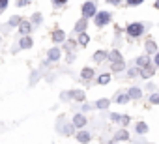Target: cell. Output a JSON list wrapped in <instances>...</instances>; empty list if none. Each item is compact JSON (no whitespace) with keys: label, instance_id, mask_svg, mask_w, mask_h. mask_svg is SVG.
<instances>
[{"label":"cell","instance_id":"cell-1","mask_svg":"<svg viewBox=\"0 0 159 144\" xmlns=\"http://www.w3.org/2000/svg\"><path fill=\"white\" fill-rule=\"evenodd\" d=\"M125 32H127V36H131V38H139V36H142V32H144V25H142V23H131V25L125 28Z\"/></svg>","mask_w":159,"mask_h":144},{"label":"cell","instance_id":"cell-2","mask_svg":"<svg viewBox=\"0 0 159 144\" xmlns=\"http://www.w3.org/2000/svg\"><path fill=\"white\" fill-rule=\"evenodd\" d=\"M94 21H96V26H105L111 21V13L109 11H98L94 15Z\"/></svg>","mask_w":159,"mask_h":144},{"label":"cell","instance_id":"cell-3","mask_svg":"<svg viewBox=\"0 0 159 144\" xmlns=\"http://www.w3.org/2000/svg\"><path fill=\"white\" fill-rule=\"evenodd\" d=\"M109 58H111V62H114V64H112V71H120V69H124V60H122V56H120L118 51H112Z\"/></svg>","mask_w":159,"mask_h":144},{"label":"cell","instance_id":"cell-4","mask_svg":"<svg viewBox=\"0 0 159 144\" xmlns=\"http://www.w3.org/2000/svg\"><path fill=\"white\" fill-rule=\"evenodd\" d=\"M96 13H98V10H96V4H94V2H84V4H83V17L90 19V17H94Z\"/></svg>","mask_w":159,"mask_h":144},{"label":"cell","instance_id":"cell-5","mask_svg":"<svg viewBox=\"0 0 159 144\" xmlns=\"http://www.w3.org/2000/svg\"><path fill=\"white\" fill-rule=\"evenodd\" d=\"M111 120H112V122H120V124H124V125L129 124V116H122V114H116V112L111 114Z\"/></svg>","mask_w":159,"mask_h":144},{"label":"cell","instance_id":"cell-6","mask_svg":"<svg viewBox=\"0 0 159 144\" xmlns=\"http://www.w3.org/2000/svg\"><path fill=\"white\" fill-rule=\"evenodd\" d=\"M73 124H75V127H84V125H86V118H84L83 114H77V116L73 118Z\"/></svg>","mask_w":159,"mask_h":144},{"label":"cell","instance_id":"cell-7","mask_svg":"<svg viewBox=\"0 0 159 144\" xmlns=\"http://www.w3.org/2000/svg\"><path fill=\"white\" fill-rule=\"evenodd\" d=\"M19 30H21V34H23V36H26V34L32 30V26H30V23H26V21H21V23H19Z\"/></svg>","mask_w":159,"mask_h":144},{"label":"cell","instance_id":"cell-8","mask_svg":"<svg viewBox=\"0 0 159 144\" xmlns=\"http://www.w3.org/2000/svg\"><path fill=\"white\" fill-rule=\"evenodd\" d=\"M64 39H66V34H64L62 30H54V32H52V41L60 43V41H64Z\"/></svg>","mask_w":159,"mask_h":144},{"label":"cell","instance_id":"cell-9","mask_svg":"<svg viewBox=\"0 0 159 144\" xmlns=\"http://www.w3.org/2000/svg\"><path fill=\"white\" fill-rule=\"evenodd\" d=\"M84 28H86V17H83L81 21H77V25H75V32H84Z\"/></svg>","mask_w":159,"mask_h":144},{"label":"cell","instance_id":"cell-10","mask_svg":"<svg viewBox=\"0 0 159 144\" xmlns=\"http://www.w3.org/2000/svg\"><path fill=\"white\" fill-rule=\"evenodd\" d=\"M81 77H83L84 81H88V79H92V77H94V71H92L90 67H84V69H83V73H81Z\"/></svg>","mask_w":159,"mask_h":144},{"label":"cell","instance_id":"cell-11","mask_svg":"<svg viewBox=\"0 0 159 144\" xmlns=\"http://www.w3.org/2000/svg\"><path fill=\"white\" fill-rule=\"evenodd\" d=\"M19 45H21V49H30V47H32V39H30L28 36H25V38L21 39Z\"/></svg>","mask_w":159,"mask_h":144},{"label":"cell","instance_id":"cell-12","mask_svg":"<svg viewBox=\"0 0 159 144\" xmlns=\"http://www.w3.org/2000/svg\"><path fill=\"white\" fill-rule=\"evenodd\" d=\"M58 58H60V51H58V49H51V51H49V60H51V62H56Z\"/></svg>","mask_w":159,"mask_h":144},{"label":"cell","instance_id":"cell-13","mask_svg":"<svg viewBox=\"0 0 159 144\" xmlns=\"http://www.w3.org/2000/svg\"><path fill=\"white\" fill-rule=\"evenodd\" d=\"M105 56H107V52L105 51H96V54H94V62H103L105 60Z\"/></svg>","mask_w":159,"mask_h":144},{"label":"cell","instance_id":"cell-14","mask_svg":"<svg viewBox=\"0 0 159 144\" xmlns=\"http://www.w3.org/2000/svg\"><path fill=\"white\" fill-rule=\"evenodd\" d=\"M127 94H129V97H133V99H139V97L142 96V90H139V88H131Z\"/></svg>","mask_w":159,"mask_h":144},{"label":"cell","instance_id":"cell-15","mask_svg":"<svg viewBox=\"0 0 159 144\" xmlns=\"http://www.w3.org/2000/svg\"><path fill=\"white\" fill-rule=\"evenodd\" d=\"M137 64L142 65V67H148V65H150V60H148V56H139V58H137Z\"/></svg>","mask_w":159,"mask_h":144},{"label":"cell","instance_id":"cell-16","mask_svg":"<svg viewBox=\"0 0 159 144\" xmlns=\"http://www.w3.org/2000/svg\"><path fill=\"white\" fill-rule=\"evenodd\" d=\"M153 75V71H152V67L148 65V67H144L142 71H140V77H144V79H148V77H152Z\"/></svg>","mask_w":159,"mask_h":144},{"label":"cell","instance_id":"cell-17","mask_svg":"<svg viewBox=\"0 0 159 144\" xmlns=\"http://www.w3.org/2000/svg\"><path fill=\"white\" fill-rule=\"evenodd\" d=\"M129 99H131V97H129V94H120V96L116 97V103H122V105H124V103H127Z\"/></svg>","mask_w":159,"mask_h":144},{"label":"cell","instance_id":"cell-18","mask_svg":"<svg viewBox=\"0 0 159 144\" xmlns=\"http://www.w3.org/2000/svg\"><path fill=\"white\" fill-rule=\"evenodd\" d=\"M88 41H90L88 36H86L84 32H81V36H79V45H83V47H84V45H88Z\"/></svg>","mask_w":159,"mask_h":144},{"label":"cell","instance_id":"cell-19","mask_svg":"<svg viewBox=\"0 0 159 144\" xmlns=\"http://www.w3.org/2000/svg\"><path fill=\"white\" fill-rule=\"evenodd\" d=\"M146 131H148V125H146V124H142V122H139V124H137V133H140V135H142V133H146Z\"/></svg>","mask_w":159,"mask_h":144},{"label":"cell","instance_id":"cell-20","mask_svg":"<svg viewBox=\"0 0 159 144\" xmlns=\"http://www.w3.org/2000/svg\"><path fill=\"white\" fill-rule=\"evenodd\" d=\"M77 140H81V142H88V140H90V135H88V133H79V135H77Z\"/></svg>","mask_w":159,"mask_h":144},{"label":"cell","instance_id":"cell-21","mask_svg":"<svg viewBox=\"0 0 159 144\" xmlns=\"http://www.w3.org/2000/svg\"><path fill=\"white\" fill-rule=\"evenodd\" d=\"M109 81H111V75H109V73H105V75H101V77L98 79V83H99V84H107Z\"/></svg>","mask_w":159,"mask_h":144},{"label":"cell","instance_id":"cell-22","mask_svg":"<svg viewBox=\"0 0 159 144\" xmlns=\"http://www.w3.org/2000/svg\"><path fill=\"white\" fill-rule=\"evenodd\" d=\"M96 107H98V109H107V107H109V99H99V101L96 103Z\"/></svg>","mask_w":159,"mask_h":144},{"label":"cell","instance_id":"cell-23","mask_svg":"<svg viewBox=\"0 0 159 144\" xmlns=\"http://www.w3.org/2000/svg\"><path fill=\"white\" fill-rule=\"evenodd\" d=\"M73 127H75V124H73V125H71V124H67V125H64V129H62V133H64V135H69V133L73 131Z\"/></svg>","mask_w":159,"mask_h":144},{"label":"cell","instance_id":"cell-24","mask_svg":"<svg viewBox=\"0 0 159 144\" xmlns=\"http://www.w3.org/2000/svg\"><path fill=\"white\" fill-rule=\"evenodd\" d=\"M127 2V6H139V4H142L144 0H125Z\"/></svg>","mask_w":159,"mask_h":144},{"label":"cell","instance_id":"cell-25","mask_svg":"<svg viewBox=\"0 0 159 144\" xmlns=\"http://www.w3.org/2000/svg\"><path fill=\"white\" fill-rule=\"evenodd\" d=\"M124 138H127V133H125V131H122V133H118V135L114 137V140H124Z\"/></svg>","mask_w":159,"mask_h":144},{"label":"cell","instance_id":"cell-26","mask_svg":"<svg viewBox=\"0 0 159 144\" xmlns=\"http://www.w3.org/2000/svg\"><path fill=\"white\" fill-rule=\"evenodd\" d=\"M8 4H10V0H0V11H4L8 8Z\"/></svg>","mask_w":159,"mask_h":144},{"label":"cell","instance_id":"cell-27","mask_svg":"<svg viewBox=\"0 0 159 144\" xmlns=\"http://www.w3.org/2000/svg\"><path fill=\"white\" fill-rule=\"evenodd\" d=\"M32 21H34L36 25H39V23H41V15H39V13H34V17H32Z\"/></svg>","mask_w":159,"mask_h":144},{"label":"cell","instance_id":"cell-28","mask_svg":"<svg viewBox=\"0 0 159 144\" xmlns=\"http://www.w3.org/2000/svg\"><path fill=\"white\" fill-rule=\"evenodd\" d=\"M146 49H148L150 52H153V51H155V45H153L152 41H148V43H146Z\"/></svg>","mask_w":159,"mask_h":144},{"label":"cell","instance_id":"cell-29","mask_svg":"<svg viewBox=\"0 0 159 144\" xmlns=\"http://www.w3.org/2000/svg\"><path fill=\"white\" fill-rule=\"evenodd\" d=\"M150 101H152V103H155V105H157V103H159V94H153V96H152V97H150Z\"/></svg>","mask_w":159,"mask_h":144},{"label":"cell","instance_id":"cell-30","mask_svg":"<svg viewBox=\"0 0 159 144\" xmlns=\"http://www.w3.org/2000/svg\"><path fill=\"white\" fill-rule=\"evenodd\" d=\"M19 23H21L19 17H11V19H10V25H19Z\"/></svg>","mask_w":159,"mask_h":144},{"label":"cell","instance_id":"cell-31","mask_svg":"<svg viewBox=\"0 0 159 144\" xmlns=\"http://www.w3.org/2000/svg\"><path fill=\"white\" fill-rule=\"evenodd\" d=\"M67 0H52V4H56V6H62V4H66Z\"/></svg>","mask_w":159,"mask_h":144},{"label":"cell","instance_id":"cell-32","mask_svg":"<svg viewBox=\"0 0 159 144\" xmlns=\"http://www.w3.org/2000/svg\"><path fill=\"white\" fill-rule=\"evenodd\" d=\"M30 0H17V6H26Z\"/></svg>","mask_w":159,"mask_h":144},{"label":"cell","instance_id":"cell-33","mask_svg":"<svg viewBox=\"0 0 159 144\" xmlns=\"http://www.w3.org/2000/svg\"><path fill=\"white\" fill-rule=\"evenodd\" d=\"M153 62H155V65L159 67V52H155V58H153Z\"/></svg>","mask_w":159,"mask_h":144},{"label":"cell","instance_id":"cell-34","mask_svg":"<svg viewBox=\"0 0 159 144\" xmlns=\"http://www.w3.org/2000/svg\"><path fill=\"white\" fill-rule=\"evenodd\" d=\"M107 2H109V4H120L122 0H107Z\"/></svg>","mask_w":159,"mask_h":144}]
</instances>
